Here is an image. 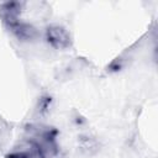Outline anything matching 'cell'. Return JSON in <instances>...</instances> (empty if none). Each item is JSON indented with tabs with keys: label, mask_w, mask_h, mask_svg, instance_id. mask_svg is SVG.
I'll use <instances>...</instances> for the list:
<instances>
[{
	"label": "cell",
	"mask_w": 158,
	"mask_h": 158,
	"mask_svg": "<svg viewBox=\"0 0 158 158\" xmlns=\"http://www.w3.org/2000/svg\"><path fill=\"white\" fill-rule=\"evenodd\" d=\"M44 40L46 42L54 49L64 51L69 49L73 44L72 36L69 31L60 25H49L44 30Z\"/></svg>",
	"instance_id": "cell-1"
},
{
	"label": "cell",
	"mask_w": 158,
	"mask_h": 158,
	"mask_svg": "<svg viewBox=\"0 0 158 158\" xmlns=\"http://www.w3.org/2000/svg\"><path fill=\"white\" fill-rule=\"evenodd\" d=\"M23 6L25 2L20 1H9L0 4V19L7 28H11L14 25L21 21L20 16L23 10Z\"/></svg>",
	"instance_id": "cell-2"
},
{
	"label": "cell",
	"mask_w": 158,
	"mask_h": 158,
	"mask_svg": "<svg viewBox=\"0 0 158 158\" xmlns=\"http://www.w3.org/2000/svg\"><path fill=\"white\" fill-rule=\"evenodd\" d=\"M12 35L23 42H30V41H35L36 38H38V31L37 28L28 23V22H23V21H19L16 25H14L11 28H9Z\"/></svg>",
	"instance_id": "cell-3"
},
{
	"label": "cell",
	"mask_w": 158,
	"mask_h": 158,
	"mask_svg": "<svg viewBox=\"0 0 158 158\" xmlns=\"http://www.w3.org/2000/svg\"><path fill=\"white\" fill-rule=\"evenodd\" d=\"M78 149L83 156H88V157L94 156L100 149L99 139L93 135H88V133L80 135L78 137Z\"/></svg>",
	"instance_id": "cell-4"
},
{
	"label": "cell",
	"mask_w": 158,
	"mask_h": 158,
	"mask_svg": "<svg viewBox=\"0 0 158 158\" xmlns=\"http://www.w3.org/2000/svg\"><path fill=\"white\" fill-rule=\"evenodd\" d=\"M51 106H52V98L49 95H44L38 100V105H37L36 111H37L38 115L43 116L49 111Z\"/></svg>",
	"instance_id": "cell-5"
},
{
	"label": "cell",
	"mask_w": 158,
	"mask_h": 158,
	"mask_svg": "<svg viewBox=\"0 0 158 158\" xmlns=\"http://www.w3.org/2000/svg\"><path fill=\"white\" fill-rule=\"evenodd\" d=\"M5 158H32V157H31L30 152L26 149V147L21 142L20 147H15L10 153H7L5 156Z\"/></svg>",
	"instance_id": "cell-6"
}]
</instances>
